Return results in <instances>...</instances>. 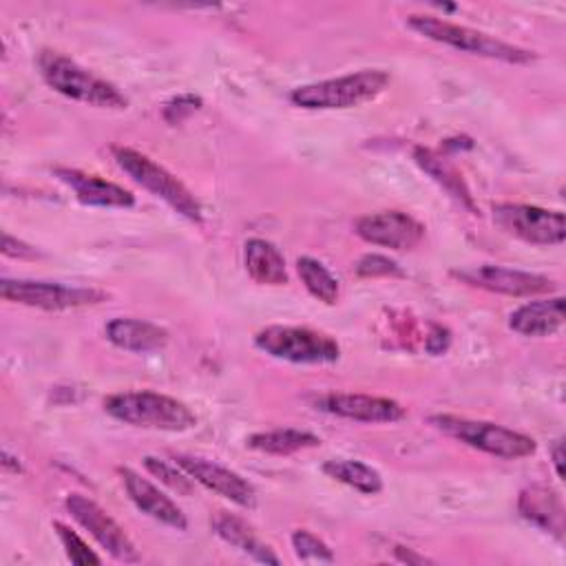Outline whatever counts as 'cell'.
Returning a JSON list of instances; mask_svg holds the SVG:
<instances>
[{"mask_svg":"<svg viewBox=\"0 0 566 566\" xmlns=\"http://www.w3.org/2000/svg\"><path fill=\"white\" fill-rule=\"evenodd\" d=\"M449 340H451L449 332H447L442 325L431 323V334H429L427 340H424V349H427L429 354L438 356V354H442V352L449 347Z\"/></svg>","mask_w":566,"mask_h":566,"instance_id":"obj_31","label":"cell"},{"mask_svg":"<svg viewBox=\"0 0 566 566\" xmlns=\"http://www.w3.org/2000/svg\"><path fill=\"white\" fill-rule=\"evenodd\" d=\"M38 69L44 82L64 97L84 102L99 108H126L128 99L108 80L91 73L71 57L57 51H42L38 55Z\"/></svg>","mask_w":566,"mask_h":566,"instance_id":"obj_2","label":"cell"},{"mask_svg":"<svg viewBox=\"0 0 566 566\" xmlns=\"http://www.w3.org/2000/svg\"><path fill=\"white\" fill-rule=\"evenodd\" d=\"M172 460L177 467H181L195 482H199L208 491H212L243 509H252L256 504L254 486L237 471H232L223 464L210 462L206 458L188 455V453H175Z\"/></svg>","mask_w":566,"mask_h":566,"instance_id":"obj_12","label":"cell"},{"mask_svg":"<svg viewBox=\"0 0 566 566\" xmlns=\"http://www.w3.org/2000/svg\"><path fill=\"white\" fill-rule=\"evenodd\" d=\"M117 471L122 475V482H124V489H126L128 497L133 500V504L142 513H146L148 517H153V520H157V522H161L170 528L186 531L188 520H186L184 511L166 493H161L150 480L142 478L139 473H135L128 467H119Z\"/></svg>","mask_w":566,"mask_h":566,"instance_id":"obj_15","label":"cell"},{"mask_svg":"<svg viewBox=\"0 0 566 566\" xmlns=\"http://www.w3.org/2000/svg\"><path fill=\"white\" fill-rule=\"evenodd\" d=\"M389 84V73L380 69H363L340 77H329L296 86L290 102L307 111L352 108L376 99Z\"/></svg>","mask_w":566,"mask_h":566,"instance_id":"obj_3","label":"cell"},{"mask_svg":"<svg viewBox=\"0 0 566 566\" xmlns=\"http://www.w3.org/2000/svg\"><path fill=\"white\" fill-rule=\"evenodd\" d=\"M55 177L64 181L84 206L97 208H130L135 195L113 181H106L97 175L82 172L77 168H55Z\"/></svg>","mask_w":566,"mask_h":566,"instance_id":"obj_16","label":"cell"},{"mask_svg":"<svg viewBox=\"0 0 566 566\" xmlns=\"http://www.w3.org/2000/svg\"><path fill=\"white\" fill-rule=\"evenodd\" d=\"M564 325V298L528 301L511 312L509 327L522 336H551Z\"/></svg>","mask_w":566,"mask_h":566,"instance_id":"obj_17","label":"cell"},{"mask_svg":"<svg viewBox=\"0 0 566 566\" xmlns=\"http://www.w3.org/2000/svg\"><path fill=\"white\" fill-rule=\"evenodd\" d=\"M354 228L363 241L391 250H411L424 237V226L402 210L365 214L356 221Z\"/></svg>","mask_w":566,"mask_h":566,"instance_id":"obj_13","label":"cell"},{"mask_svg":"<svg viewBox=\"0 0 566 566\" xmlns=\"http://www.w3.org/2000/svg\"><path fill=\"white\" fill-rule=\"evenodd\" d=\"M356 274L363 279H376V276H402L405 272L394 259L371 252V254H365L358 259Z\"/></svg>","mask_w":566,"mask_h":566,"instance_id":"obj_29","label":"cell"},{"mask_svg":"<svg viewBox=\"0 0 566 566\" xmlns=\"http://www.w3.org/2000/svg\"><path fill=\"white\" fill-rule=\"evenodd\" d=\"M493 221L511 237L535 245H559L566 237V219L559 210L528 203H495Z\"/></svg>","mask_w":566,"mask_h":566,"instance_id":"obj_9","label":"cell"},{"mask_svg":"<svg viewBox=\"0 0 566 566\" xmlns=\"http://www.w3.org/2000/svg\"><path fill=\"white\" fill-rule=\"evenodd\" d=\"M551 455H553V464H555V473L559 478H564V453H562V440H555L553 449H551Z\"/></svg>","mask_w":566,"mask_h":566,"instance_id":"obj_34","label":"cell"},{"mask_svg":"<svg viewBox=\"0 0 566 566\" xmlns=\"http://www.w3.org/2000/svg\"><path fill=\"white\" fill-rule=\"evenodd\" d=\"M212 528L223 542H228L230 546L250 555L254 562H261V564H279L281 562L276 557V553L268 544H263L241 517H237L232 513H223V511L217 513L212 520Z\"/></svg>","mask_w":566,"mask_h":566,"instance_id":"obj_21","label":"cell"},{"mask_svg":"<svg viewBox=\"0 0 566 566\" xmlns=\"http://www.w3.org/2000/svg\"><path fill=\"white\" fill-rule=\"evenodd\" d=\"M314 407L347 420L358 422H398L405 418V407L385 396L369 394H323L316 396Z\"/></svg>","mask_w":566,"mask_h":566,"instance_id":"obj_14","label":"cell"},{"mask_svg":"<svg viewBox=\"0 0 566 566\" xmlns=\"http://www.w3.org/2000/svg\"><path fill=\"white\" fill-rule=\"evenodd\" d=\"M106 338L119 349H126L133 354H150L166 347L168 332L150 321L119 316L108 321Z\"/></svg>","mask_w":566,"mask_h":566,"instance_id":"obj_19","label":"cell"},{"mask_svg":"<svg viewBox=\"0 0 566 566\" xmlns=\"http://www.w3.org/2000/svg\"><path fill=\"white\" fill-rule=\"evenodd\" d=\"M104 411L124 424L155 431L181 433L197 424V416L186 402L148 389L111 394L104 398Z\"/></svg>","mask_w":566,"mask_h":566,"instance_id":"obj_1","label":"cell"},{"mask_svg":"<svg viewBox=\"0 0 566 566\" xmlns=\"http://www.w3.org/2000/svg\"><path fill=\"white\" fill-rule=\"evenodd\" d=\"M245 270L252 281L261 285H285L287 270L279 248L265 239H248L243 248Z\"/></svg>","mask_w":566,"mask_h":566,"instance_id":"obj_20","label":"cell"},{"mask_svg":"<svg viewBox=\"0 0 566 566\" xmlns=\"http://www.w3.org/2000/svg\"><path fill=\"white\" fill-rule=\"evenodd\" d=\"M451 274L469 285L484 287L489 292L509 294V296H537V294L553 292L557 287L555 281L544 274L504 268V265H478L469 270H453Z\"/></svg>","mask_w":566,"mask_h":566,"instance_id":"obj_11","label":"cell"},{"mask_svg":"<svg viewBox=\"0 0 566 566\" xmlns=\"http://www.w3.org/2000/svg\"><path fill=\"white\" fill-rule=\"evenodd\" d=\"M113 157H115L117 166L135 184H139L144 190H148L157 199L166 201L175 212H179L181 217L197 221V223L203 219V214H201L203 210H201L199 201L195 199V195L172 172H168L164 166L153 161L148 155H144L135 148H128V146H115Z\"/></svg>","mask_w":566,"mask_h":566,"instance_id":"obj_6","label":"cell"},{"mask_svg":"<svg viewBox=\"0 0 566 566\" xmlns=\"http://www.w3.org/2000/svg\"><path fill=\"white\" fill-rule=\"evenodd\" d=\"M2 252L7 254V256H20V259H27V256H35L38 252L31 248V245H27V243H22V241H18V239H13L11 234H7L4 232V237H2Z\"/></svg>","mask_w":566,"mask_h":566,"instance_id":"obj_32","label":"cell"},{"mask_svg":"<svg viewBox=\"0 0 566 566\" xmlns=\"http://www.w3.org/2000/svg\"><path fill=\"white\" fill-rule=\"evenodd\" d=\"M201 106V97L197 95H177L164 106V119L168 124H181L186 117H190Z\"/></svg>","mask_w":566,"mask_h":566,"instance_id":"obj_30","label":"cell"},{"mask_svg":"<svg viewBox=\"0 0 566 566\" xmlns=\"http://www.w3.org/2000/svg\"><path fill=\"white\" fill-rule=\"evenodd\" d=\"M292 546L296 557L303 562H334L332 548L321 537L305 528H296L292 533Z\"/></svg>","mask_w":566,"mask_h":566,"instance_id":"obj_28","label":"cell"},{"mask_svg":"<svg viewBox=\"0 0 566 566\" xmlns=\"http://www.w3.org/2000/svg\"><path fill=\"white\" fill-rule=\"evenodd\" d=\"M429 422L442 433L460 440L462 444L502 460L528 458L537 449L531 436L495 422H486V420H473V418L453 416V413H436V416H429Z\"/></svg>","mask_w":566,"mask_h":566,"instance_id":"obj_5","label":"cell"},{"mask_svg":"<svg viewBox=\"0 0 566 566\" xmlns=\"http://www.w3.org/2000/svg\"><path fill=\"white\" fill-rule=\"evenodd\" d=\"M0 294L9 303H20L38 310H75L97 305L106 301V292L97 287L64 285L55 281H29V279H2Z\"/></svg>","mask_w":566,"mask_h":566,"instance_id":"obj_8","label":"cell"},{"mask_svg":"<svg viewBox=\"0 0 566 566\" xmlns=\"http://www.w3.org/2000/svg\"><path fill=\"white\" fill-rule=\"evenodd\" d=\"M394 551H396V559H398V562H407V564H424V562H429L427 557H422V555H416L413 551H409V548H402V546H396Z\"/></svg>","mask_w":566,"mask_h":566,"instance_id":"obj_33","label":"cell"},{"mask_svg":"<svg viewBox=\"0 0 566 566\" xmlns=\"http://www.w3.org/2000/svg\"><path fill=\"white\" fill-rule=\"evenodd\" d=\"M409 29H413L416 33L447 44L451 49L471 53V55H480V57H491V60H500V62H509V64H528L533 62L537 55L528 49L509 44L504 40H497L489 33H482L478 29L464 27V24H455L449 20H442L438 15H427V13H413L407 18Z\"/></svg>","mask_w":566,"mask_h":566,"instance_id":"obj_4","label":"cell"},{"mask_svg":"<svg viewBox=\"0 0 566 566\" xmlns=\"http://www.w3.org/2000/svg\"><path fill=\"white\" fill-rule=\"evenodd\" d=\"M64 504L71 517L80 526H84L97 539V544L106 548L115 559L124 564H135L142 559L135 544L126 535V531L97 502H93L82 493H69Z\"/></svg>","mask_w":566,"mask_h":566,"instance_id":"obj_10","label":"cell"},{"mask_svg":"<svg viewBox=\"0 0 566 566\" xmlns=\"http://www.w3.org/2000/svg\"><path fill=\"white\" fill-rule=\"evenodd\" d=\"M296 272L314 298H318L327 305H334L338 301V281L318 259L298 256Z\"/></svg>","mask_w":566,"mask_h":566,"instance_id":"obj_25","label":"cell"},{"mask_svg":"<svg viewBox=\"0 0 566 566\" xmlns=\"http://www.w3.org/2000/svg\"><path fill=\"white\" fill-rule=\"evenodd\" d=\"M144 467H146V471L150 473V475H155L159 482H164L168 489H172V491H177L179 495H192V491H195V480L179 467L177 469V464H170V462H166V460H159V458H155V455H146L144 460Z\"/></svg>","mask_w":566,"mask_h":566,"instance_id":"obj_26","label":"cell"},{"mask_svg":"<svg viewBox=\"0 0 566 566\" xmlns=\"http://www.w3.org/2000/svg\"><path fill=\"white\" fill-rule=\"evenodd\" d=\"M245 444L254 451L270 453V455H287L296 453L303 449H312L321 444V438L312 431L305 429H294V427H283V429H272V431H259L252 433Z\"/></svg>","mask_w":566,"mask_h":566,"instance_id":"obj_22","label":"cell"},{"mask_svg":"<svg viewBox=\"0 0 566 566\" xmlns=\"http://www.w3.org/2000/svg\"><path fill=\"white\" fill-rule=\"evenodd\" d=\"M517 509L524 520L539 526L546 533H553L557 539L564 537V506L562 497L542 484L522 489L517 497Z\"/></svg>","mask_w":566,"mask_h":566,"instance_id":"obj_18","label":"cell"},{"mask_svg":"<svg viewBox=\"0 0 566 566\" xmlns=\"http://www.w3.org/2000/svg\"><path fill=\"white\" fill-rule=\"evenodd\" d=\"M323 473L336 482H343V484L365 493V495H376L382 491L380 473L360 460H349V458L327 460L323 464Z\"/></svg>","mask_w":566,"mask_h":566,"instance_id":"obj_24","label":"cell"},{"mask_svg":"<svg viewBox=\"0 0 566 566\" xmlns=\"http://www.w3.org/2000/svg\"><path fill=\"white\" fill-rule=\"evenodd\" d=\"M53 528L66 551V557L73 562V564H102V557L73 531L69 528L66 524L62 522H53Z\"/></svg>","mask_w":566,"mask_h":566,"instance_id":"obj_27","label":"cell"},{"mask_svg":"<svg viewBox=\"0 0 566 566\" xmlns=\"http://www.w3.org/2000/svg\"><path fill=\"white\" fill-rule=\"evenodd\" d=\"M254 345L272 358L296 365H325L340 356V347L332 336L296 325H268L256 332Z\"/></svg>","mask_w":566,"mask_h":566,"instance_id":"obj_7","label":"cell"},{"mask_svg":"<svg viewBox=\"0 0 566 566\" xmlns=\"http://www.w3.org/2000/svg\"><path fill=\"white\" fill-rule=\"evenodd\" d=\"M413 159H416V164H418L427 175H431V179L438 181L453 199H458L462 206H467L471 212H475L473 197H471L469 188L464 186L462 175H460L447 159H442L440 155H436L433 150L422 148V146H418V148L413 150Z\"/></svg>","mask_w":566,"mask_h":566,"instance_id":"obj_23","label":"cell"}]
</instances>
